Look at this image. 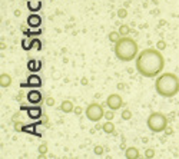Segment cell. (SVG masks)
<instances>
[{
    "instance_id": "20",
    "label": "cell",
    "mask_w": 179,
    "mask_h": 159,
    "mask_svg": "<svg viewBox=\"0 0 179 159\" xmlns=\"http://www.w3.org/2000/svg\"><path fill=\"white\" fill-rule=\"evenodd\" d=\"M145 156L148 159H152V158H155V149H152V148H149V149H146L145 150Z\"/></svg>"
},
{
    "instance_id": "10",
    "label": "cell",
    "mask_w": 179,
    "mask_h": 159,
    "mask_svg": "<svg viewBox=\"0 0 179 159\" xmlns=\"http://www.w3.org/2000/svg\"><path fill=\"white\" fill-rule=\"evenodd\" d=\"M27 25L30 27H39L42 25V17L39 14H30L27 17Z\"/></svg>"
},
{
    "instance_id": "11",
    "label": "cell",
    "mask_w": 179,
    "mask_h": 159,
    "mask_svg": "<svg viewBox=\"0 0 179 159\" xmlns=\"http://www.w3.org/2000/svg\"><path fill=\"white\" fill-rule=\"evenodd\" d=\"M125 156H126L128 159H138L139 156H140V153H139L138 148L129 146V148H126V150H125Z\"/></svg>"
},
{
    "instance_id": "24",
    "label": "cell",
    "mask_w": 179,
    "mask_h": 159,
    "mask_svg": "<svg viewBox=\"0 0 179 159\" xmlns=\"http://www.w3.org/2000/svg\"><path fill=\"white\" fill-rule=\"evenodd\" d=\"M156 47L159 50H163V49H166V42H163V40H159L156 43Z\"/></svg>"
},
{
    "instance_id": "19",
    "label": "cell",
    "mask_w": 179,
    "mask_h": 159,
    "mask_svg": "<svg viewBox=\"0 0 179 159\" xmlns=\"http://www.w3.org/2000/svg\"><path fill=\"white\" fill-rule=\"evenodd\" d=\"M115 118V110H108V112H105V119L106 120H113Z\"/></svg>"
},
{
    "instance_id": "14",
    "label": "cell",
    "mask_w": 179,
    "mask_h": 159,
    "mask_svg": "<svg viewBox=\"0 0 179 159\" xmlns=\"http://www.w3.org/2000/svg\"><path fill=\"white\" fill-rule=\"evenodd\" d=\"M40 7H42L40 0H29L27 2V9L30 12H37V10H40Z\"/></svg>"
},
{
    "instance_id": "17",
    "label": "cell",
    "mask_w": 179,
    "mask_h": 159,
    "mask_svg": "<svg viewBox=\"0 0 179 159\" xmlns=\"http://www.w3.org/2000/svg\"><path fill=\"white\" fill-rule=\"evenodd\" d=\"M119 33H121V36H128L130 33V27L128 25H122L119 27Z\"/></svg>"
},
{
    "instance_id": "2",
    "label": "cell",
    "mask_w": 179,
    "mask_h": 159,
    "mask_svg": "<svg viewBox=\"0 0 179 159\" xmlns=\"http://www.w3.org/2000/svg\"><path fill=\"white\" fill-rule=\"evenodd\" d=\"M155 90L159 96L166 99L176 96L179 92V78L170 72L162 73L155 80Z\"/></svg>"
},
{
    "instance_id": "5",
    "label": "cell",
    "mask_w": 179,
    "mask_h": 159,
    "mask_svg": "<svg viewBox=\"0 0 179 159\" xmlns=\"http://www.w3.org/2000/svg\"><path fill=\"white\" fill-rule=\"evenodd\" d=\"M85 113H86V118L89 119L90 122H95V123H98L102 118H105L103 106L100 105V103H98V102H92L90 105H87Z\"/></svg>"
},
{
    "instance_id": "28",
    "label": "cell",
    "mask_w": 179,
    "mask_h": 159,
    "mask_svg": "<svg viewBox=\"0 0 179 159\" xmlns=\"http://www.w3.org/2000/svg\"><path fill=\"white\" fill-rule=\"evenodd\" d=\"M27 67H30L32 70H33V69H34V60H30V62L27 63Z\"/></svg>"
},
{
    "instance_id": "29",
    "label": "cell",
    "mask_w": 179,
    "mask_h": 159,
    "mask_svg": "<svg viewBox=\"0 0 179 159\" xmlns=\"http://www.w3.org/2000/svg\"><path fill=\"white\" fill-rule=\"evenodd\" d=\"M82 85H85V86H86V85H87V79H82Z\"/></svg>"
},
{
    "instance_id": "7",
    "label": "cell",
    "mask_w": 179,
    "mask_h": 159,
    "mask_svg": "<svg viewBox=\"0 0 179 159\" xmlns=\"http://www.w3.org/2000/svg\"><path fill=\"white\" fill-rule=\"evenodd\" d=\"M22 109H26L27 110V115L30 119H39L42 118V109L39 106H33V108H27V106L22 105Z\"/></svg>"
},
{
    "instance_id": "25",
    "label": "cell",
    "mask_w": 179,
    "mask_h": 159,
    "mask_svg": "<svg viewBox=\"0 0 179 159\" xmlns=\"http://www.w3.org/2000/svg\"><path fill=\"white\" fill-rule=\"evenodd\" d=\"M33 46H36L37 49L40 50V47H42V43H40V42H39V40H37V39H34V40L30 43V49H32V47H33Z\"/></svg>"
},
{
    "instance_id": "4",
    "label": "cell",
    "mask_w": 179,
    "mask_h": 159,
    "mask_svg": "<svg viewBox=\"0 0 179 159\" xmlns=\"http://www.w3.org/2000/svg\"><path fill=\"white\" fill-rule=\"evenodd\" d=\"M146 126L153 133H161L168 128V118L162 112H152L146 119Z\"/></svg>"
},
{
    "instance_id": "1",
    "label": "cell",
    "mask_w": 179,
    "mask_h": 159,
    "mask_svg": "<svg viewBox=\"0 0 179 159\" xmlns=\"http://www.w3.org/2000/svg\"><path fill=\"white\" fill-rule=\"evenodd\" d=\"M136 70L143 78H156L161 75L165 66V57L158 47H148L139 52L135 59Z\"/></svg>"
},
{
    "instance_id": "12",
    "label": "cell",
    "mask_w": 179,
    "mask_h": 159,
    "mask_svg": "<svg viewBox=\"0 0 179 159\" xmlns=\"http://www.w3.org/2000/svg\"><path fill=\"white\" fill-rule=\"evenodd\" d=\"M60 110H62L63 113H70L74 110V105L70 100H63V102L60 103Z\"/></svg>"
},
{
    "instance_id": "22",
    "label": "cell",
    "mask_w": 179,
    "mask_h": 159,
    "mask_svg": "<svg viewBox=\"0 0 179 159\" xmlns=\"http://www.w3.org/2000/svg\"><path fill=\"white\" fill-rule=\"evenodd\" d=\"M39 152H40V156H43L44 153L47 152V145L46 143H42L40 146H39Z\"/></svg>"
},
{
    "instance_id": "9",
    "label": "cell",
    "mask_w": 179,
    "mask_h": 159,
    "mask_svg": "<svg viewBox=\"0 0 179 159\" xmlns=\"http://www.w3.org/2000/svg\"><path fill=\"white\" fill-rule=\"evenodd\" d=\"M26 86H29V87H40L42 86V79H40V76L30 75L27 78V83H26Z\"/></svg>"
},
{
    "instance_id": "21",
    "label": "cell",
    "mask_w": 179,
    "mask_h": 159,
    "mask_svg": "<svg viewBox=\"0 0 179 159\" xmlns=\"http://www.w3.org/2000/svg\"><path fill=\"white\" fill-rule=\"evenodd\" d=\"M126 16H128L126 9H119V10H117V17H119V19H125Z\"/></svg>"
},
{
    "instance_id": "27",
    "label": "cell",
    "mask_w": 179,
    "mask_h": 159,
    "mask_svg": "<svg viewBox=\"0 0 179 159\" xmlns=\"http://www.w3.org/2000/svg\"><path fill=\"white\" fill-rule=\"evenodd\" d=\"M82 110H83V109H82L80 106H74V113H76V115H80Z\"/></svg>"
},
{
    "instance_id": "15",
    "label": "cell",
    "mask_w": 179,
    "mask_h": 159,
    "mask_svg": "<svg viewBox=\"0 0 179 159\" xmlns=\"http://www.w3.org/2000/svg\"><path fill=\"white\" fill-rule=\"evenodd\" d=\"M102 129L105 133H115V125H113V122L112 120H106L105 123L102 125Z\"/></svg>"
},
{
    "instance_id": "13",
    "label": "cell",
    "mask_w": 179,
    "mask_h": 159,
    "mask_svg": "<svg viewBox=\"0 0 179 159\" xmlns=\"http://www.w3.org/2000/svg\"><path fill=\"white\" fill-rule=\"evenodd\" d=\"M12 85V76L7 73H2L0 75V86L2 87H9Z\"/></svg>"
},
{
    "instance_id": "26",
    "label": "cell",
    "mask_w": 179,
    "mask_h": 159,
    "mask_svg": "<svg viewBox=\"0 0 179 159\" xmlns=\"http://www.w3.org/2000/svg\"><path fill=\"white\" fill-rule=\"evenodd\" d=\"M46 105L47 106H53V105H55V99H53V97H47V99H46Z\"/></svg>"
},
{
    "instance_id": "16",
    "label": "cell",
    "mask_w": 179,
    "mask_h": 159,
    "mask_svg": "<svg viewBox=\"0 0 179 159\" xmlns=\"http://www.w3.org/2000/svg\"><path fill=\"white\" fill-rule=\"evenodd\" d=\"M122 36H121V33H119V30L117 32H109V34H108V39H109V42H110V43H116L117 40H119V39H121Z\"/></svg>"
},
{
    "instance_id": "8",
    "label": "cell",
    "mask_w": 179,
    "mask_h": 159,
    "mask_svg": "<svg viewBox=\"0 0 179 159\" xmlns=\"http://www.w3.org/2000/svg\"><path fill=\"white\" fill-rule=\"evenodd\" d=\"M26 99H27V102L37 105L42 102V93L39 90H29V93L26 95Z\"/></svg>"
},
{
    "instance_id": "3",
    "label": "cell",
    "mask_w": 179,
    "mask_h": 159,
    "mask_svg": "<svg viewBox=\"0 0 179 159\" xmlns=\"http://www.w3.org/2000/svg\"><path fill=\"white\" fill-rule=\"evenodd\" d=\"M113 50L115 56L121 62H132L139 55V46L136 43V40H133L132 37H128V36H122L115 43Z\"/></svg>"
},
{
    "instance_id": "23",
    "label": "cell",
    "mask_w": 179,
    "mask_h": 159,
    "mask_svg": "<svg viewBox=\"0 0 179 159\" xmlns=\"http://www.w3.org/2000/svg\"><path fill=\"white\" fill-rule=\"evenodd\" d=\"M93 152H95V155H98V156L103 155V146H95Z\"/></svg>"
},
{
    "instance_id": "18",
    "label": "cell",
    "mask_w": 179,
    "mask_h": 159,
    "mask_svg": "<svg viewBox=\"0 0 179 159\" xmlns=\"http://www.w3.org/2000/svg\"><path fill=\"white\" fill-rule=\"evenodd\" d=\"M122 119H123V120H129V119H132V112H130L129 109H123L122 110Z\"/></svg>"
},
{
    "instance_id": "6",
    "label": "cell",
    "mask_w": 179,
    "mask_h": 159,
    "mask_svg": "<svg viewBox=\"0 0 179 159\" xmlns=\"http://www.w3.org/2000/svg\"><path fill=\"white\" fill-rule=\"evenodd\" d=\"M106 105L109 106V109L112 110H119L123 106V99H122V96L119 93H112L108 96V99H106Z\"/></svg>"
}]
</instances>
